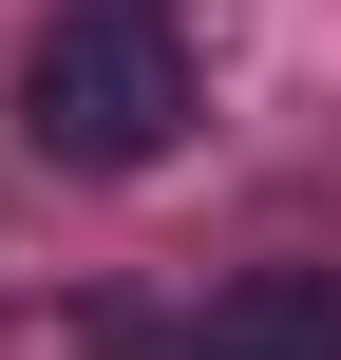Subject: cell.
I'll use <instances>...</instances> for the list:
<instances>
[{
	"label": "cell",
	"mask_w": 341,
	"mask_h": 360,
	"mask_svg": "<svg viewBox=\"0 0 341 360\" xmlns=\"http://www.w3.org/2000/svg\"><path fill=\"white\" fill-rule=\"evenodd\" d=\"M190 133V38L171 0H57L19 57V152L38 171H152Z\"/></svg>",
	"instance_id": "6da1fadb"
},
{
	"label": "cell",
	"mask_w": 341,
	"mask_h": 360,
	"mask_svg": "<svg viewBox=\"0 0 341 360\" xmlns=\"http://www.w3.org/2000/svg\"><path fill=\"white\" fill-rule=\"evenodd\" d=\"M190 360H341V266H247L190 304Z\"/></svg>",
	"instance_id": "7a4b0ae2"
}]
</instances>
